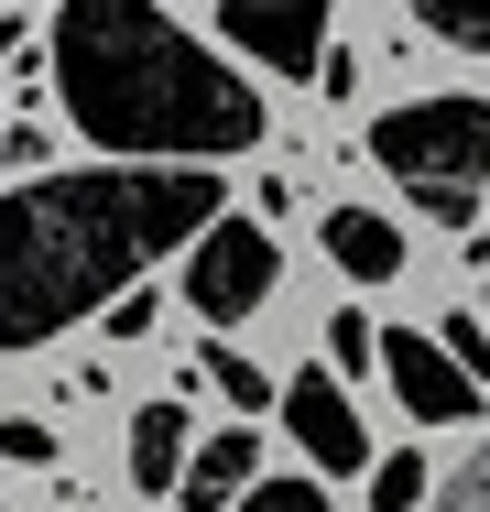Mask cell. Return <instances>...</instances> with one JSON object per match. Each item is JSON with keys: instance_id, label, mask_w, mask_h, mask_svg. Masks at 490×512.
<instances>
[{"instance_id": "obj_16", "label": "cell", "mask_w": 490, "mask_h": 512, "mask_svg": "<svg viewBox=\"0 0 490 512\" xmlns=\"http://www.w3.org/2000/svg\"><path fill=\"white\" fill-rule=\"evenodd\" d=\"M447 512H490V436L458 458V480H447Z\"/></svg>"}, {"instance_id": "obj_4", "label": "cell", "mask_w": 490, "mask_h": 512, "mask_svg": "<svg viewBox=\"0 0 490 512\" xmlns=\"http://www.w3.org/2000/svg\"><path fill=\"white\" fill-rule=\"evenodd\" d=\"M273 273H284V251H273V229L262 218H218L207 240L186 251V306L207 316V327H240V316H262L273 306Z\"/></svg>"}, {"instance_id": "obj_18", "label": "cell", "mask_w": 490, "mask_h": 512, "mask_svg": "<svg viewBox=\"0 0 490 512\" xmlns=\"http://www.w3.org/2000/svg\"><path fill=\"white\" fill-rule=\"evenodd\" d=\"M142 327H153V295H142V284H131V295H120V306H109V338H142Z\"/></svg>"}, {"instance_id": "obj_2", "label": "cell", "mask_w": 490, "mask_h": 512, "mask_svg": "<svg viewBox=\"0 0 490 512\" xmlns=\"http://www.w3.org/2000/svg\"><path fill=\"white\" fill-rule=\"evenodd\" d=\"M55 99L109 164H218L262 142V99L153 0H55Z\"/></svg>"}, {"instance_id": "obj_13", "label": "cell", "mask_w": 490, "mask_h": 512, "mask_svg": "<svg viewBox=\"0 0 490 512\" xmlns=\"http://www.w3.org/2000/svg\"><path fill=\"white\" fill-rule=\"evenodd\" d=\"M425 502V458H414V447H382V458H371V512H414Z\"/></svg>"}, {"instance_id": "obj_3", "label": "cell", "mask_w": 490, "mask_h": 512, "mask_svg": "<svg viewBox=\"0 0 490 512\" xmlns=\"http://www.w3.org/2000/svg\"><path fill=\"white\" fill-rule=\"evenodd\" d=\"M371 164H382L425 218L469 229V218H480V186H490V99H414V109H382V120H371Z\"/></svg>"}, {"instance_id": "obj_9", "label": "cell", "mask_w": 490, "mask_h": 512, "mask_svg": "<svg viewBox=\"0 0 490 512\" xmlns=\"http://www.w3.org/2000/svg\"><path fill=\"white\" fill-rule=\"evenodd\" d=\"M316 240H327V262H338L349 284H392V273H403V229L371 218V207H327V229H316Z\"/></svg>"}, {"instance_id": "obj_7", "label": "cell", "mask_w": 490, "mask_h": 512, "mask_svg": "<svg viewBox=\"0 0 490 512\" xmlns=\"http://www.w3.org/2000/svg\"><path fill=\"white\" fill-rule=\"evenodd\" d=\"M382 371H392V393H403L414 425H469V414H480V393L447 371V349H436L425 327H382Z\"/></svg>"}, {"instance_id": "obj_5", "label": "cell", "mask_w": 490, "mask_h": 512, "mask_svg": "<svg viewBox=\"0 0 490 512\" xmlns=\"http://www.w3.org/2000/svg\"><path fill=\"white\" fill-rule=\"evenodd\" d=\"M273 404H284V436L305 447V469H316V480H371V425L349 414L338 371H294Z\"/></svg>"}, {"instance_id": "obj_19", "label": "cell", "mask_w": 490, "mask_h": 512, "mask_svg": "<svg viewBox=\"0 0 490 512\" xmlns=\"http://www.w3.org/2000/svg\"><path fill=\"white\" fill-rule=\"evenodd\" d=\"M480 327H490V306H480Z\"/></svg>"}, {"instance_id": "obj_1", "label": "cell", "mask_w": 490, "mask_h": 512, "mask_svg": "<svg viewBox=\"0 0 490 512\" xmlns=\"http://www.w3.org/2000/svg\"><path fill=\"white\" fill-rule=\"evenodd\" d=\"M218 197L229 186L207 164H77L44 186H11L0 197V349H44L55 327L109 316L131 273L218 229Z\"/></svg>"}, {"instance_id": "obj_6", "label": "cell", "mask_w": 490, "mask_h": 512, "mask_svg": "<svg viewBox=\"0 0 490 512\" xmlns=\"http://www.w3.org/2000/svg\"><path fill=\"white\" fill-rule=\"evenodd\" d=\"M327 11L338 0H218V33L273 77H316L327 66Z\"/></svg>"}, {"instance_id": "obj_11", "label": "cell", "mask_w": 490, "mask_h": 512, "mask_svg": "<svg viewBox=\"0 0 490 512\" xmlns=\"http://www.w3.org/2000/svg\"><path fill=\"white\" fill-rule=\"evenodd\" d=\"M207 382H218V393H229V404H240V414H273V371H262L251 349H229V338L207 349Z\"/></svg>"}, {"instance_id": "obj_10", "label": "cell", "mask_w": 490, "mask_h": 512, "mask_svg": "<svg viewBox=\"0 0 490 512\" xmlns=\"http://www.w3.org/2000/svg\"><path fill=\"white\" fill-rule=\"evenodd\" d=\"M186 480V404H142L131 414V491H175Z\"/></svg>"}, {"instance_id": "obj_17", "label": "cell", "mask_w": 490, "mask_h": 512, "mask_svg": "<svg viewBox=\"0 0 490 512\" xmlns=\"http://www.w3.org/2000/svg\"><path fill=\"white\" fill-rule=\"evenodd\" d=\"M0 458H11V469H44V458H55V436H44L33 414H0Z\"/></svg>"}, {"instance_id": "obj_8", "label": "cell", "mask_w": 490, "mask_h": 512, "mask_svg": "<svg viewBox=\"0 0 490 512\" xmlns=\"http://www.w3.org/2000/svg\"><path fill=\"white\" fill-rule=\"evenodd\" d=\"M251 480H262V436H251V425H218V436H196V447H186L175 502H186V512H218V502H240Z\"/></svg>"}, {"instance_id": "obj_15", "label": "cell", "mask_w": 490, "mask_h": 512, "mask_svg": "<svg viewBox=\"0 0 490 512\" xmlns=\"http://www.w3.org/2000/svg\"><path fill=\"white\" fill-rule=\"evenodd\" d=\"M240 512H338V502H327L316 480H251V491H240Z\"/></svg>"}, {"instance_id": "obj_14", "label": "cell", "mask_w": 490, "mask_h": 512, "mask_svg": "<svg viewBox=\"0 0 490 512\" xmlns=\"http://www.w3.org/2000/svg\"><path fill=\"white\" fill-rule=\"evenodd\" d=\"M327 360H338V371H371V360H382V338H371V316H360V306L327 316Z\"/></svg>"}, {"instance_id": "obj_12", "label": "cell", "mask_w": 490, "mask_h": 512, "mask_svg": "<svg viewBox=\"0 0 490 512\" xmlns=\"http://www.w3.org/2000/svg\"><path fill=\"white\" fill-rule=\"evenodd\" d=\"M414 11H425V33H436V44L490 55V0H414Z\"/></svg>"}]
</instances>
